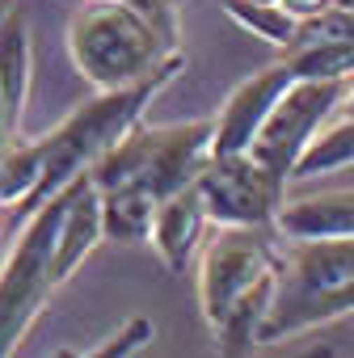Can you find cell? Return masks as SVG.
<instances>
[{"instance_id":"cell-1","label":"cell","mask_w":354,"mask_h":358,"mask_svg":"<svg viewBox=\"0 0 354 358\" xmlns=\"http://www.w3.org/2000/svg\"><path fill=\"white\" fill-rule=\"evenodd\" d=\"M186 55L169 59L156 76L127 85V89H101L93 101H85L76 114H68L51 135L22 143L0 164V207H13L22 215L38 211L51 194H59L68 182L89 173L148 110V101L182 72Z\"/></svg>"},{"instance_id":"cell-2","label":"cell","mask_w":354,"mask_h":358,"mask_svg":"<svg viewBox=\"0 0 354 358\" xmlns=\"http://www.w3.org/2000/svg\"><path fill=\"white\" fill-rule=\"evenodd\" d=\"M278 228H220L199 257V308L224 354H249L278 295Z\"/></svg>"},{"instance_id":"cell-3","label":"cell","mask_w":354,"mask_h":358,"mask_svg":"<svg viewBox=\"0 0 354 358\" xmlns=\"http://www.w3.org/2000/svg\"><path fill=\"white\" fill-rule=\"evenodd\" d=\"M354 312V236L291 241L278 266V295L257 345L299 337Z\"/></svg>"},{"instance_id":"cell-4","label":"cell","mask_w":354,"mask_h":358,"mask_svg":"<svg viewBox=\"0 0 354 358\" xmlns=\"http://www.w3.org/2000/svg\"><path fill=\"white\" fill-rule=\"evenodd\" d=\"M215 156V118L148 127L135 122L89 173L97 190H139L156 203L199 182V173Z\"/></svg>"},{"instance_id":"cell-5","label":"cell","mask_w":354,"mask_h":358,"mask_svg":"<svg viewBox=\"0 0 354 358\" xmlns=\"http://www.w3.org/2000/svg\"><path fill=\"white\" fill-rule=\"evenodd\" d=\"M68 55L76 72L101 93L156 76L182 51H173L160 30L122 0H89L68 26Z\"/></svg>"},{"instance_id":"cell-6","label":"cell","mask_w":354,"mask_h":358,"mask_svg":"<svg viewBox=\"0 0 354 358\" xmlns=\"http://www.w3.org/2000/svg\"><path fill=\"white\" fill-rule=\"evenodd\" d=\"M68 199H72V182L59 194H51L38 211H30L13 253L0 266V358L26 341L30 324L43 316V308L51 303L59 287L55 253H59V228H64Z\"/></svg>"},{"instance_id":"cell-7","label":"cell","mask_w":354,"mask_h":358,"mask_svg":"<svg viewBox=\"0 0 354 358\" xmlns=\"http://www.w3.org/2000/svg\"><path fill=\"white\" fill-rule=\"evenodd\" d=\"M350 80H320V76H299L270 110V118L262 122L257 139L249 143V156L257 164H266L278 182L287 186L295 177V164L304 156V148L312 143V135L325 127V118L337 114L341 97H346Z\"/></svg>"},{"instance_id":"cell-8","label":"cell","mask_w":354,"mask_h":358,"mask_svg":"<svg viewBox=\"0 0 354 358\" xmlns=\"http://www.w3.org/2000/svg\"><path fill=\"white\" fill-rule=\"evenodd\" d=\"M199 190L207 199L211 224L220 228H274L287 194V186L249 152L211 156L199 173Z\"/></svg>"},{"instance_id":"cell-9","label":"cell","mask_w":354,"mask_h":358,"mask_svg":"<svg viewBox=\"0 0 354 358\" xmlns=\"http://www.w3.org/2000/svg\"><path fill=\"white\" fill-rule=\"evenodd\" d=\"M295 80H299V76L291 72L287 59L274 64V68H266V72H257V76H249V80H241V85L228 93L224 110L215 114V156L249 152V143L257 139V131H262V122L270 118L274 101H278Z\"/></svg>"},{"instance_id":"cell-10","label":"cell","mask_w":354,"mask_h":358,"mask_svg":"<svg viewBox=\"0 0 354 358\" xmlns=\"http://www.w3.org/2000/svg\"><path fill=\"white\" fill-rule=\"evenodd\" d=\"M211 224V211H207V199L199 190V182H190L186 190L169 194L160 207H156V220H152V245L164 262L169 274H182L190 266V257L199 253L203 245V232Z\"/></svg>"},{"instance_id":"cell-11","label":"cell","mask_w":354,"mask_h":358,"mask_svg":"<svg viewBox=\"0 0 354 358\" xmlns=\"http://www.w3.org/2000/svg\"><path fill=\"white\" fill-rule=\"evenodd\" d=\"M274 228H278V236H287V241L354 236V190H329V194H312V199L283 203Z\"/></svg>"},{"instance_id":"cell-12","label":"cell","mask_w":354,"mask_h":358,"mask_svg":"<svg viewBox=\"0 0 354 358\" xmlns=\"http://www.w3.org/2000/svg\"><path fill=\"white\" fill-rule=\"evenodd\" d=\"M30 76H34V43H30V26L17 9L0 13V93H5L17 127L26 114V97H30Z\"/></svg>"},{"instance_id":"cell-13","label":"cell","mask_w":354,"mask_h":358,"mask_svg":"<svg viewBox=\"0 0 354 358\" xmlns=\"http://www.w3.org/2000/svg\"><path fill=\"white\" fill-rule=\"evenodd\" d=\"M156 199L139 194V190H101V224H106V241H122V245H139L152 241V220H156Z\"/></svg>"},{"instance_id":"cell-14","label":"cell","mask_w":354,"mask_h":358,"mask_svg":"<svg viewBox=\"0 0 354 358\" xmlns=\"http://www.w3.org/2000/svg\"><path fill=\"white\" fill-rule=\"evenodd\" d=\"M346 164H354V114H337L333 127H320L312 135V143L304 148V156L295 164V177L304 182V177L333 173V169H346Z\"/></svg>"},{"instance_id":"cell-15","label":"cell","mask_w":354,"mask_h":358,"mask_svg":"<svg viewBox=\"0 0 354 358\" xmlns=\"http://www.w3.org/2000/svg\"><path fill=\"white\" fill-rule=\"evenodd\" d=\"M224 13L236 26H245L249 34H257V38L283 47V51L299 38V26H304L295 13H287L278 5V0H224Z\"/></svg>"},{"instance_id":"cell-16","label":"cell","mask_w":354,"mask_h":358,"mask_svg":"<svg viewBox=\"0 0 354 358\" xmlns=\"http://www.w3.org/2000/svg\"><path fill=\"white\" fill-rule=\"evenodd\" d=\"M122 5H131L135 13H143V17L160 30V38H164L173 51H182V17H177V5H173V0H122Z\"/></svg>"},{"instance_id":"cell-17","label":"cell","mask_w":354,"mask_h":358,"mask_svg":"<svg viewBox=\"0 0 354 358\" xmlns=\"http://www.w3.org/2000/svg\"><path fill=\"white\" fill-rule=\"evenodd\" d=\"M152 337H156V324H152L148 316H131V320L114 333V341H101V345H93L89 354H101V358H106V354H131V350H143Z\"/></svg>"},{"instance_id":"cell-18","label":"cell","mask_w":354,"mask_h":358,"mask_svg":"<svg viewBox=\"0 0 354 358\" xmlns=\"http://www.w3.org/2000/svg\"><path fill=\"white\" fill-rule=\"evenodd\" d=\"M17 148V118L5 101V93H0V164H5V156Z\"/></svg>"},{"instance_id":"cell-19","label":"cell","mask_w":354,"mask_h":358,"mask_svg":"<svg viewBox=\"0 0 354 358\" xmlns=\"http://www.w3.org/2000/svg\"><path fill=\"white\" fill-rule=\"evenodd\" d=\"M337 114H354V76H350V89H346V97H341Z\"/></svg>"},{"instance_id":"cell-20","label":"cell","mask_w":354,"mask_h":358,"mask_svg":"<svg viewBox=\"0 0 354 358\" xmlns=\"http://www.w3.org/2000/svg\"><path fill=\"white\" fill-rule=\"evenodd\" d=\"M5 9H9V5H0V13H5Z\"/></svg>"}]
</instances>
